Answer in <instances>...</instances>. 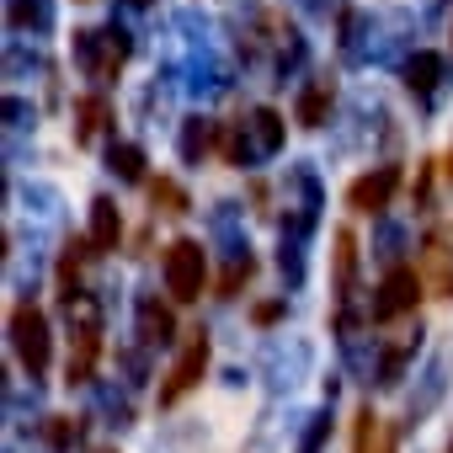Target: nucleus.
<instances>
[{
  "mask_svg": "<svg viewBox=\"0 0 453 453\" xmlns=\"http://www.w3.org/2000/svg\"><path fill=\"white\" fill-rule=\"evenodd\" d=\"M203 283H208V251L197 241H176L165 251V294L176 304H192L203 299Z\"/></svg>",
  "mask_w": 453,
  "mask_h": 453,
  "instance_id": "nucleus-1",
  "label": "nucleus"
},
{
  "mask_svg": "<svg viewBox=\"0 0 453 453\" xmlns=\"http://www.w3.org/2000/svg\"><path fill=\"white\" fill-rule=\"evenodd\" d=\"M12 342H17V357L33 379L49 373V320L38 304H17L12 310Z\"/></svg>",
  "mask_w": 453,
  "mask_h": 453,
  "instance_id": "nucleus-2",
  "label": "nucleus"
},
{
  "mask_svg": "<svg viewBox=\"0 0 453 453\" xmlns=\"http://www.w3.org/2000/svg\"><path fill=\"white\" fill-rule=\"evenodd\" d=\"M416 304H421V273H416V267H395V273H384V283H379L373 320H379V326H389V320L411 315Z\"/></svg>",
  "mask_w": 453,
  "mask_h": 453,
  "instance_id": "nucleus-3",
  "label": "nucleus"
},
{
  "mask_svg": "<svg viewBox=\"0 0 453 453\" xmlns=\"http://www.w3.org/2000/svg\"><path fill=\"white\" fill-rule=\"evenodd\" d=\"M400 165H379V171H368V176H357L352 187H347V208H357V213H384L389 208V197L400 192Z\"/></svg>",
  "mask_w": 453,
  "mask_h": 453,
  "instance_id": "nucleus-4",
  "label": "nucleus"
},
{
  "mask_svg": "<svg viewBox=\"0 0 453 453\" xmlns=\"http://www.w3.org/2000/svg\"><path fill=\"white\" fill-rule=\"evenodd\" d=\"M203 368H208V336L203 331H192V342H187V352L176 357V368H171V379L160 384V405H176L187 389H197V379H203Z\"/></svg>",
  "mask_w": 453,
  "mask_h": 453,
  "instance_id": "nucleus-5",
  "label": "nucleus"
},
{
  "mask_svg": "<svg viewBox=\"0 0 453 453\" xmlns=\"http://www.w3.org/2000/svg\"><path fill=\"white\" fill-rule=\"evenodd\" d=\"M96 357H102V326L81 304V331H75V347H70V384H86L91 368H96Z\"/></svg>",
  "mask_w": 453,
  "mask_h": 453,
  "instance_id": "nucleus-6",
  "label": "nucleus"
},
{
  "mask_svg": "<svg viewBox=\"0 0 453 453\" xmlns=\"http://www.w3.org/2000/svg\"><path fill=\"white\" fill-rule=\"evenodd\" d=\"M118 241H123V219H118V208L107 197H96L91 203V246L96 251H118Z\"/></svg>",
  "mask_w": 453,
  "mask_h": 453,
  "instance_id": "nucleus-7",
  "label": "nucleus"
},
{
  "mask_svg": "<svg viewBox=\"0 0 453 453\" xmlns=\"http://www.w3.org/2000/svg\"><path fill=\"white\" fill-rule=\"evenodd\" d=\"M352 273H357V235L336 230V299H352Z\"/></svg>",
  "mask_w": 453,
  "mask_h": 453,
  "instance_id": "nucleus-8",
  "label": "nucleus"
},
{
  "mask_svg": "<svg viewBox=\"0 0 453 453\" xmlns=\"http://www.w3.org/2000/svg\"><path fill=\"white\" fill-rule=\"evenodd\" d=\"M139 326H144V336H150V342H171V331H176L171 310H160L155 299H144V304H139Z\"/></svg>",
  "mask_w": 453,
  "mask_h": 453,
  "instance_id": "nucleus-9",
  "label": "nucleus"
},
{
  "mask_svg": "<svg viewBox=\"0 0 453 453\" xmlns=\"http://www.w3.org/2000/svg\"><path fill=\"white\" fill-rule=\"evenodd\" d=\"M326 112H331V86L304 91V102H299V123H304V128H320V123H326Z\"/></svg>",
  "mask_w": 453,
  "mask_h": 453,
  "instance_id": "nucleus-10",
  "label": "nucleus"
},
{
  "mask_svg": "<svg viewBox=\"0 0 453 453\" xmlns=\"http://www.w3.org/2000/svg\"><path fill=\"white\" fill-rule=\"evenodd\" d=\"M102 128H107V102H102V96H86V102H81V144L96 139Z\"/></svg>",
  "mask_w": 453,
  "mask_h": 453,
  "instance_id": "nucleus-11",
  "label": "nucleus"
},
{
  "mask_svg": "<svg viewBox=\"0 0 453 453\" xmlns=\"http://www.w3.org/2000/svg\"><path fill=\"white\" fill-rule=\"evenodd\" d=\"M150 197H155L165 213H187V208H192V203H187V192H181L176 181H165V176H155V181H150Z\"/></svg>",
  "mask_w": 453,
  "mask_h": 453,
  "instance_id": "nucleus-12",
  "label": "nucleus"
},
{
  "mask_svg": "<svg viewBox=\"0 0 453 453\" xmlns=\"http://www.w3.org/2000/svg\"><path fill=\"white\" fill-rule=\"evenodd\" d=\"M437 75H442V59H437V54H416V65H411V91H432Z\"/></svg>",
  "mask_w": 453,
  "mask_h": 453,
  "instance_id": "nucleus-13",
  "label": "nucleus"
},
{
  "mask_svg": "<svg viewBox=\"0 0 453 453\" xmlns=\"http://www.w3.org/2000/svg\"><path fill=\"white\" fill-rule=\"evenodd\" d=\"M373 437H379V416H373V411H357V426H352V453H373Z\"/></svg>",
  "mask_w": 453,
  "mask_h": 453,
  "instance_id": "nucleus-14",
  "label": "nucleus"
},
{
  "mask_svg": "<svg viewBox=\"0 0 453 453\" xmlns=\"http://www.w3.org/2000/svg\"><path fill=\"white\" fill-rule=\"evenodd\" d=\"M208 144H213V128H208V123H187V139H181V150H187V160H197V155H208Z\"/></svg>",
  "mask_w": 453,
  "mask_h": 453,
  "instance_id": "nucleus-15",
  "label": "nucleus"
},
{
  "mask_svg": "<svg viewBox=\"0 0 453 453\" xmlns=\"http://www.w3.org/2000/svg\"><path fill=\"white\" fill-rule=\"evenodd\" d=\"M112 171H123L128 181H139V176H144V155H139L134 144H123V150H112Z\"/></svg>",
  "mask_w": 453,
  "mask_h": 453,
  "instance_id": "nucleus-16",
  "label": "nucleus"
},
{
  "mask_svg": "<svg viewBox=\"0 0 453 453\" xmlns=\"http://www.w3.org/2000/svg\"><path fill=\"white\" fill-rule=\"evenodd\" d=\"M43 437H49L54 448H70V442L81 437V426H75L70 416H49V426H43Z\"/></svg>",
  "mask_w": 453,
  "mask_h": 453,
  "instance_id": "nucleus-17",
  "label": "nucleus"
},
{
  "mask_svg": "<svg viewBox=\"0 0 453 453\" xmlns=\"http://www.w3.org/2000/svg\"><path fill=\"white\" fill-rule=\"evenodd\" d=\"M257 134H262V150H278L283 144V118L278 112H257Z\"/></svg>",
  "mask_w": 453,
  "mask_h": 453,
  "instance_id": "nucleus-18",
  "label": "nucleus"
},
{
  "mask_svg": "<svg viewBox=\"0 0 453 453\" xmlns=\"http://www.w3.org/2000/svg\"><path fill=\"white\" fill-rule=\"evenodd\" d=\"M251 273H257V262H251V257H246V262H235L230 273H224V283H219V294H235V288H241V283H246Z\"/></svg>",
  "mask_w": 453,
  "mask_h": 453,
  "instance_id": "nucleus-19",
  "label": "nucleus"
},
{
  "mask_svg": "<svg viewBox=\"0 0 453 453\" xmlns=\"http://www.w3.org/2000/svg\"><path fill=\"white\" fill-rule=\"evenodd\" d=\"M283 315V304H257V326H273Z\"/></svg>",
  "mask_w": 453,
  "mask_h": 453,
  "instance_id": "nucleus-20",
  "label": "nucleus"
},
{
  "mask_svg": "<svg viewBox=\"0 0 453 453\" xmlns=\"http://www.w3.org/2000/svg\"><path fill=\"white\" fill-rule=\"evenodd\" d=\"M384 453H395V437H384Z\"/></svg>",
  "mask_w": 453,
  "mask_h": 453,
  "instance_id": "nucleus-21",
  "label": "nucleus"
},
{
  "mask_svg": "<svg viewBox=\"0 0 453 453\" xmlns=\"http://www.w3.org/2000/svg\"><path fill=\"white\" fill-rule=\"evenodd\" d=\"M442 171H448V176H453V155H448V165H442Z\"/></svg>",
  "mask_w": 453,
  "mask_h": 453,
  "instance_id": "nucleus-22",
  "label": "nucleus"
},
{
  "mask_svg": "<svg viewBox=\"0 0 453 453\" xmlns=\"http://www.w3.org/2000/svg\"><path fill=\"white\" fill-rule=\"evenodd\" d=\"M134 6H144V0H134Z\"/></svg>",
  "mask_w": 453,
  "mask_h": 453,
  "instance_id": "nucleus-23",
  "label": "nucleus"
},
{
  "mask_svg": "<svg viewBox=\"0 0 453 453\" xmlns=\"http://www.w3.org/2000/svg\"><path fill=\"white\" fill-rule=\"evenodd\" d=\"M448 288H453V278H448Z\"/></svg>",
  "mask_w": 453,
  "mask_h": 453,
  "instance_id": "nucleus-24",
  "label": "nucleus"
}]
</instances>
